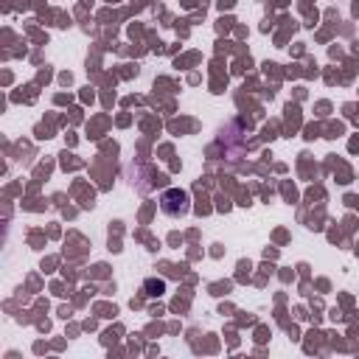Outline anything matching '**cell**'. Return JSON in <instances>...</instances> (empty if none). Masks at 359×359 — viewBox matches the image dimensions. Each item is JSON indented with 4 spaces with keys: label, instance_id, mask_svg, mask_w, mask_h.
Wrapping results in <instances>:
<instances>
[{
    "label": "cell",
    "instance_id": "2",
    "mask_svg": "<svg viewBox=\"0 0 359 359\" xmlns=\"http://www.w3.org/2000/svg\"><path fill=\"white\" fill-rule=\"evenodd\" d=\"M143 292L149 297H160V295H166V281L163 278H146L143 281Z\"/></svg>",
    "mask_w": 359,
    "mask_h": 359
},
{
    "label": "cell",
    "instance_id": "1",
    "mask_svg": "<svg viewBox=\"0 0 359 359\" xmlns=\"http://www.w3.org/2000/svg\"><path fill=\"white\" fill-rule=\"evenodd\" d=\"M160 211L166 214V216H186L188 211H191V197H188V191H183V188H169V191H163V197H160Z\"/></svg>",
    "mask_w": 359,
    "mask_h": 359
}]
</instances>
